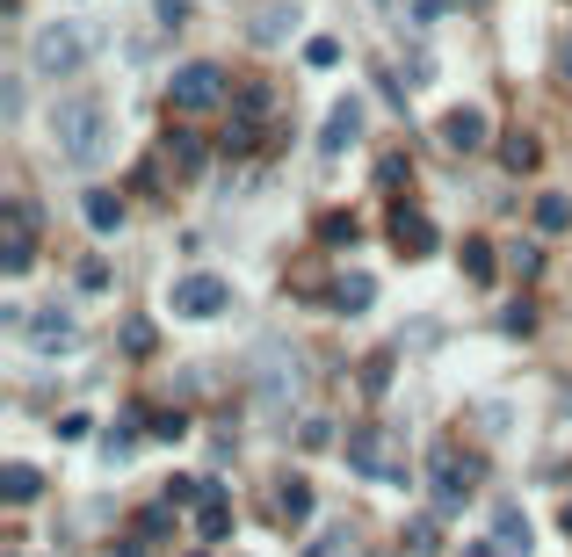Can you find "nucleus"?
I'll return each mask as SVG.
<instances>
[{"label": "nucleus", "mask_w": 572, "mask_h": 557, "mask_svg": "<svg viewBox=\"0 0 572 557\" xmlns=\"http://www.w3.org/2000/svg\"><path fill=\"white\" fill-rule=\"evenodd\" d=\"M391 246H399L406 261H428V254H435V225L420 218V210L399 203V210H391Z\"/></svg>", "instance_id": "nucleus-11"}, {"label": "nucleus", "mask_w": 572, "mask_h": 557, "mask_svg": "<svg viewBox=\"0 0 572 557\" xmlns=\"http://www.w3.org/2000/svg\"><path fill=\"white\" fill-rule=\"evenodd\" d=\"M0 116H22V73L0 80Z\"/></svg>", "instance_id": "nucleus-30"}, {"label": "nucleus", "mask_w": 572, "mask_h": 557, "mask_svg": "<svg viewBox=\"0 0 572 557\" xmlns=\"http://www.w3.org/2000/svg\"><path fill=\"white\" fill-rule=\"evenodd\" d=\"M464 557H500V543H464Z\"/></svg>", "instance_id": "nucleus-35"}, {"label": "nucleus", "mask_w": 572, "mask_h": 557, "mask_svg": "<svg viewBox=\"0 0 572 557\" xmlns=\"http://www.w3.org/2000/svg\"><path fill=\"white\" fill-rule=\"evenodd\" d=\"M565 413H572V391H565Z\"/></svg>", "instance_id": "nucleus-38"}, {"label": "nucleus", "mask_w": 572, "mask_h": 557, "mask_svg": "<svg viewBox=\"0 0 572 557\" xmlns=\"http://www.w3.org/2000/svg\"><path fill=\"white\" fill-rule=\"evenodd\" d=\"M225 95H232V80H225V66H210V58H189V66L167 80V102L189 109V116H196V109H218Z\"/></svg>", "instance_id": "nucleus-5"}, {"label": "nucleus", "mask_w": 572, "mask_h": 557, "mask_svg": "<svg viewBox=\"0 0 572 557\" xmlns=\"http://www.w3.org/2000/svg\"><path fill=\"white\" fill-rule=\"evenodd\" d=\"M51 138H58V152H66L73 167H95L102 152H109V109H102L95 95L58 102V109H51Z\"/></svg>", "instance_id": "nucleus-1"}, {"label": "nucleus", "mask_w": 572, "mask_h": 557, "mask_svg": "<svg viewBox=\"0 0 572 557\" xmlns=\"http://www.w3.org/2000/svg\"><path fill=\"white\" fill-rule=\"evenodd\" d=\"M384 384H391V355H370V362H363V391L377 398Z\"/></svg>", "instance_id": "nucleus-27"}, {"label": "nucleus", "mask_w": 572, "mask_h": 557, "mask_svg": "<svg viewBox=\"0 0 572 557\" xmlns=\"http://www.w3.org/2000/svg\"><path fill=\"white\" fill-rule=\"evenodd\" d=\"M326 304H334V312H370V304H377V283H370V275H341V283L334 290H326Z\"/></svg>", "instance_id": "nucleus-16"}, {"label": "nucleus", "mask_w": 572, "mask_h": 557, "mask_svg": "<svg viewBox=\"0 0 572 557\" xmlns=\"http://www.w3.org/2000/svg\"><path fill=\"white\" fill-rule=\"evenodd\" d=\"M160 22H167V29H182V22H189V0H160Z\"/></svg>", "instance_id": "nucleus-34"}, {"label": "nucleus", "mask_w": 572, "mask_h": 557, "mask_svg": "<svg viewBox=\"0 0 572 557\" xmlns=\"http://www.w3.org/2000/svg\"><path fill=\"white\" fill-rule=\"evenodd\" d=\"M493 543H500V557H529V543H536L529 536V514L522 507H500L493 514Z\"/></svg>", "instance_id": "nucleus-14"}, {"label": "nucleus", "mask_w": 572, "mask_h": 557, "mask_svg": "<svg viewBox=\"0 0 572 557\" xmlns=\"http://www.w3.org/2000/svg\"><path fill=\"white\" fill-rule=\"evenodd\" d=\"M189 557H203V550H189Z\"/></svg>", "instance_id": "nucleus-39"}, {"label": "nucleus", "mask_w": 572, "mask_h": 557, "mask_svg": "<svg viewBox=\"0 0 572 557\" xmlns=\"http://www.w3.org/2000/svg\"><path fill=\"white\" fill-rule=\"evenodd\" d=\"M471 8H478V0H471Z\"/></svg>", "instance_id": "nucleus-40"}, {"label": "nucleus", "mask_w": 572, "mask_h": 557, "mask_svg": "<svg viewBox=\"0 0 572 557\" xmlns=\"http://www.w3.org/2000/svg\"><path fill=\"white\" fill-rule=\"evenodd\" d=\"M80 290H109V268L102 261H80Z\"/></svg>", "instance_id": "nucleus-32"}, {"label": "nucleus", "mask_w": 572, "mask_h": 557, "mask_svg": "<svg viewBox=\"0 0 572 557\" xmlns=\"http://www.w3.org/2000/svg\"><path fill=\"white\" fill-rule=\"evenodd\" d=\"M464 275H471V283H493V239H464Z\"/></svg>", "instance_id": "nucleus-21"}, {"label": "nucleus", "mask_w": 572, "mask_h": 557, "mask_svg": "<svg viewBox=\"0 0 572 557\" xmlns=\"http://www.w3.org/2000/svg\"><path fill=\"white\" fill-rule=\"evenodd\" d=\"M355 138H363V102H334V109H326V123H319V152H326V160H341V152L355 145Z\"/></svg>", "instance_id": "nucleus-9"}, {"label": "nucleus", "mask_w": 572, "mask_h": 557, "mask_svg": "<svg viewBox=\"0 0 572 557\" xmlns=\"http://www.w3.org/2000/svg\"><path fill=\"white\" fill-rule=\"evenodd\" d=\"M428 478H435V514H464V492L486 478L478 456H457V449H435L428 456Z\"/></svg>", "instance_id": "nucleus-4"}, {"label": "nucleus", "mask_w": 572, "mask_h": 557, "mask_svg": "<svg viewBox=\"0 0 572 557\" xmlns=\"http://www.w3.org/2000/svg\"><path fill=\"white\" fill-rule=\"evenodd\" d=\"M167 160L182 167V174H196V167H203V138H189V131H174V138H167Z\"/></svg>", "instance_id": "nucleus-22"}, {"label": "nucleus", "mask_w": 572, "mask_h": 557, "mask_svg": "<svg viewBox=\"0 0 572 557\" xmlns=\"http://www.w3.org/2000/svg\"><path fill=\"white\" fill-rule=\"evenodd\" d=\"M377 181H384V189H406V181H413V160H406V152H384Z\"/></svg>", "instance_id": "nucleus-25"}, {"label": "nucleus", "mask_w": 572, "mask_h": 557, "mask_svg": "<svg viewBox=\"0 0 572 557\" xmlns=\"http://www.w3.org/2000/svg\"><path fill=\"white\" fill-rule=\"evenodd\" d=\"M435 80V58L428 51H406V87H428Z\"/></svg>", "instance_id": "nucleus-28"}, {"label": "nucleus", "mask_w": 572, "mask_h": 557, "mask_svg": "<svg viewBox=\"0 0 572 557\" xmlns=\"http://www.w3.org/2000/svg\"><path fill=\"white\" fill-rule=\"evenodd\" d=\"M196 536H203V543H225V536H232V507H225L218 485H203V500H196Z\"/></svg>", "instance_id": "nucleus-13"}, {"label": "nucleus", "mask_w": 572, "mask_h": 557, "mask_svg": "<svg viewBox=\"0 0 572 557\" xmlns=\"http://www.w3.org/2000/svg\"><path fill=\"white\" fill-rule=\"evenodd\" d=\"M319 239H326V246H355L363 232H355V218H348V210H326V218H319Z\"/></svg>", "instance_id": "nucleus-23"}, {"label": "nucleus", "mask_w": 572, "mask_h": 557, "mask_svg": "<svg viewBox=\"0 0 572 557\" xmlns=\"http://www.w3.org/2000/svg\"><path fill=\"white\" fill-rule=\"evenodd\" d=\"M305 66H319V73L341 66V44H334V37H312V44H305Z\"/></svg>", "instance_id": "nucleus-26"}, {"label": "nucleus", "mask_w": 572, "mask_h": 557, "mask_svg": "<svg viewBox=\"0 0 572 557\" xmlns=\"http://www.w3.org/2000/svg\"><path fill=\"white\" fill-rule=\"evenodd\" d=\"M0 225H8V239H0V268L22 275L29 254H37V210H29V203H8V210H0Z\"/></svg>", "instance_id": "nucleus-8"}, {"label": "nucleus", "mask_w": 572, "mask_h": 557, "mask_svg": "<svg viewBox=\"0 0 572 557\" xmlns=\"http://www.w3.org/2000/svg\"><path fill=\"white\" fill-rule=\"evenodd\" d=\"M73 340H80V326H73V312H58V304H44V312L29 319V348L37 355H66Z\"/></svg>", "instance_id": "nucleus-10"}, {"label": "nucleus", "mask_w": 572, "mask_h": 557, "mask_svg": "<svg viewBox=\"0 0 572 557\" xmlns=\"http://www.w3.org/2000/svg\"><path fill=\"white\" fill-rule=\"evenodd\" d=\"M348 463L363 478H384V485H406V463L391 456V435L384 427H363V435H348Z\"/></svg>", "instance_id": "nucleus-7"}, {"label": "nucleus", "mask_w": 572, "mask_h": 557, "mask_svg": "<svg viewBox=\"0 0 572 557\" xmlns=\"http://www.w3.org/2000/svg\"><path fill=\"white\" fill-rule=\"evenodd\" d=\"M254 391H261L268 413L297 406V391H305V369H297V355L283 348V340H261V348H254Z\"/></svg>", "instance_id": "nucleus-2"}, {"label": "nucleus", "mask_w": 572, "mask_h": 557, "mask_svg": "<svg viewBox=\"0 0 572 557\" xmlns=\"http://www.w3.org/2000/svg\"><path fill=\"white\" fill-rule=\"evenodd\" d=\"M406 550H435V521H413V529H406Z\"/></svg>", "instance_id": "nucleus-33"}, {"label": "nucleus", "mask_w": 572, "mask_h": 557, "mask_svg": "<svg viewBox=\"0 0 572 557\" xmlns=\"http://www.w3.org/2000/svg\"><path fill=\"white\" fill-rule=\"evenodd\" d=\"M536 225H544V232H565V225H572V203H565V196H544V203H536Z\"/></svg>", "instance_id": "nucleus-24"}, {"label": "nucleus", "mask_w": 572, "mask_h": 557, "mask_svg": "<svg viewBox=\"0 0 572 557\" xmlns=\"http://www.w3.org/2000/svg\"><path fill=\"white\" fill-rule=\"evenodd\" d=\"M102 456H109V463H124V456H131V420H124V427H109V435H102Z\"/></svg>", "instance_id": "nucleus-29"}, {"label": "nucleus", "mask_w": 572, "mask_h": 557, "mask_svg": "<svg viewBox=\"0 0 572 557\" xmlns=\"http://www.w3.org/2000/svg\"><path fill=\"white\" fill-rule=\"evenodd\" d=\"M486 138H493L486 109H471V102H464V109H449V116H442V145H449V152H478Z\"/></svg>", "instance_id": "nucleus-12"}, {"label": "nucleus", "mask_w": 572, "mask_h": 557, "mask_svg": "<svg viewBox=\"0 0 572 557\" xmlns=\"http://www.w3.org/2000/svg\"><path fill=\"white\" fill-rule=\"evenodd\" d=\"M0 492H8L15 507L37 500V492H44V471H37V463H0Z\"/></svg>", "instance_id": "nucleus-17"}, {"label": "nucleus", "mask_w": 572, "mask_h": 557, "mask_svg": "<svg viewBox=\"0 0 572 557\" xmlns=\"http://www.w3.org/2000/svg\"><path fill=\"white\" fill-rule=\"evenodd\" d=\"M558 80H572V44H565V51H558Z\"/></svg>", "instance_id": "nucleus-36"}, {"label": "nucleus", "mask_w": 572, "mask_h": 557, "mask_svg": "<svg viewBox=\"0 0 572 557\" xmlns=\"http://www.w3.org/2000/svg\"><path fill=\"white\" fill-rule=\"evenodd\" d=\"M87 51H95V37H87L80 22H51V29H37V44H29V66L58 80V73H80Z\"/></svg>", "instance_id": "nucleus-3"}, {"label": "nucleus", "mask_w": 572, "mask_h": 557, "mask_svg": "<svg viewBox=\"0 0 572 557\" xmlns=\"http://www.w3.org/2000/svg\"><path fill=\"white\" fill-rule=\"evenodd\" d=\"M276 521H283V529H305V521H312V485L305 478H283L276 485Z\"/></svg>", "instance_id": "nucleus-15"}, {"label": "nucleus", "mask_w": 572, "mask_h": 557, "mask_svg": "<svg viewBox=\"0 0 572 557\" xmlns=\"http://www.w3.org/2000/svg\"><path fill=\"white\" fill-rule=\"evenodd\" d=\"M558 521H565V536H572V507H565V514H558Z\"/></svg>", "instance_id": "nucleus-37"}, {"label": "nucleus", "mask_w": 572, "mask_h": 557, "mask_svg": "<svg viewBox=\"0 0 572 557\" xmlns=\"http://www.w3.org/2000/svg\"><path fill=\"white\" fill-rule=\"evenodd\" d=\"M500 167H507V174H529V167H536V138H529V131L500 138Z\"/></svg>", "instance_id": "nucleus-20"}, {"label": "nucleus", "mask_w": 572, "mask_h": 557, "mask_svg": "<svg viewBox=\"0 0 572 557\" xmlns=\"http://www.w3.org/2000/svg\"><path fill=\"white\" fill-rule=\"evenodd\" d=\"M290 29H297V0H276V8H261V15H254V37H261V44L290 37Z\"/></svg>", "instance_id": "nucleus-19"}, {"label": "nucleus", "mask_w": 572, "mask_h": 557, "mask_svg": "<svg viewBox=\"0 0 572 557\" xmlns=\"http://www.w3.org/2000/svg\"><path fill=\"white\" fill-rule=\"evenodd\" d=\"M87 225H95V232H124V196H109V189H87Z\"/></svg>", "instance_id": "nucleus-18"}, {"label": "nucleus", "mask_w": 572, "mask_h": 557, "mask_svg": "<svg viewBox=\"0 0 572 557\" xmlns=\"http://www.w3.org/2000/svg\"><path fill=\"white\" fill-rule=\"evenodd\" d=\"M167 304L182 319H218L225 304H232V283H225V275H182V283L167 290Z\"/></svg>", "instance_id": "nucleus-6"}, {"label": "nucleus", "mask_w": 572, "mask_h": 557, "mask_svg": "<svg viewBox=\"0 0 572 557\" xmlns=\"http://www.w3.org/2000/svg\"><path fill=\"white\" fill-rule=\"evenodd\" d=\"M124 348H131V355H153V326L131 319V326H124Z\"/></svg>", "instance_id": "nucleus-31"}]
</instances>
